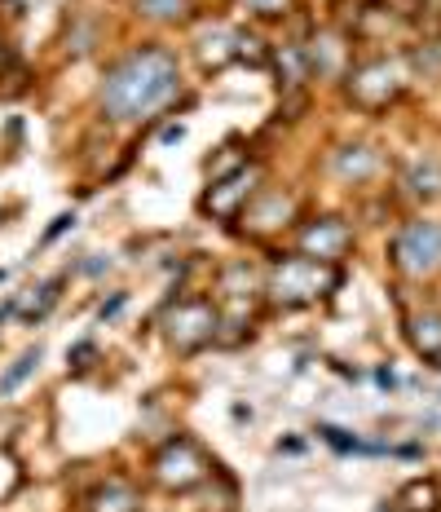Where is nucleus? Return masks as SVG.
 Segmentation results:
<instances>
[{"label":"nucleus","instance_id":"1","mask_svg":"<svg viewBox=\"0 0 441 512\" xmlns=\"http://www.w3.org/2000/svg\"><path fill=\"white\" fill-rule=\"evenodd\" d=\"M181 89V67L168 49L142 45L120 58L102 80V111L111 120H146L164 111Z\"/></svg>","mask_w":441,"mask_h":512},{"label":"nucleus","instance_id":"2","mask_svg":"<svg viewBox=\"0 0 441 512\" xmlns=\"http://www.w3.org/2000/svg\"><path fill=\"white\" fill-rule=\"evenodd\" d=\"M340 265L314 261V256H283L270 270V301L283 309H305L318 305L322 296H331L340 287Z\"/></svg>","mask_w":441,"mask_h":512},{"label":"nucleus","instance_id":"3","mask_svg":"<svg viewBox=\"0 0 441 512\" xmlns=\"http://www.w3.org/2000/svg\"><path fill=\"white\" fill-rule=\"evenodd\" d=\"M217 332H221V314L203 296H186V301H172L164 309V336L177 354H199L203 345L217 340Z\"/></svg>","mask_w":441,"mask_h":512},{"label":"nucleus","instance_id":"4","mask_svg":"<svg viewBox=\"0 0 441 512\" xmlns=\"http://www.w3.org/2000/svg\"><path fill=\"white\" fill-rule=\"evenodd\" d=\"M208 473H212V464H208V455H203V446L195 437H172V442L159 446L155 460H150V477H155L164 490H172V495L203 486Z\"/></svg>","mask_w":441,"mask_h":512},{"label":"nucleus","instance_id":"5","mask_svg":"<svg viewBox=\"0 0 441 512\" xmlns=\"http://www.w3.org/2000/svg\"><path fill=\"white\" fill-rule=\"evenodd\" d=\"M393 265L411 279L441 270V221H406L393 239Z\"/></svg>","mask_w":441,"mask_h":512},{"label":"nucleus","instance_id":"6","mask_svg":"<svg viewBox=\"0 0 441 512\" xmlns=\"http://www.w3.org/2000/svg\"><path fill=\"white\" fill-rule=\"evenodd\" d=\"M406 89V67L397 58H371L349 71V98L362 111H384Z\"/></svg>","mask_w":441,"mask_h":512},{"label":"nucleus","instance_id":"7","mask_svg":"<svg viewBox=\"0 0 441 512\" xmlns=\"http://www.w3.org/2000/svg\"><path fill=\"white\" fill-rule=\"evenodd\" d=\"M256 190H261V168L256 164H239L234 173H225L221 181H212L208 195H203V212L217 221H234L243 217V208L256 199Z\"/></svg>","mask_w":441,"mask_h":512},{"label":"nucleus","instance_id":"8","mask_svg":"<svg viewBox=\"0 0 441 512\" xmlns=\"http://www.w3.org/2000/svg\"><path fill=\"white\" fill-rule=\"evenodd\" d=\"M353 248V230L340 217H314L300 226V252L314 256V261H331L336 265L344 252Z\"/></svg>","mask_w":441,"mask_h":512},{"label":"nucleus","instance_id":"9","mask_svg":"<svg viewBox=\"0 0 441 512\" xmlns=\"http://www.w3.org/2000/svg\"><path fill=\"white\" fill-rule=\"evenodd\" d=\"M84 512H142V495H137L128 482H120V477H111V482H102L89 495Z\"/></svg>","mask_w":441,"mask_h":512},{"label":"nucleus","instance_id":"10","mask_svg":"<svg viewBox=\"0 0 441 512\" xmlns=\"http://www.w3.org/2000/svg\"><path fill=\"white\" fill-rule=\"evenodd\" d=\"M239 36H243V31H230V27H212L208 36L199 40L203 67L221 71V67H230V62H239Z\"/></svg>","mask_w":441,"mask_h":512},{"label":"nucleus","instance_id":"11","mask_svg":"<svg viewBox=\"0 0 441 512\" xmlns=\"http://www.w3.org/2000/svg\"><path fill=\"white\" fill-rule=\"evenodd\" d=\"M406 336H411V345L419 349L424 358H441V314L437 309H424V314L406 318Z\"/></svg>","mask_w":441,"mask_h":512},{"label":"nucleus","instance_id":"12","mask_svg":"<svg viewBox=\"0 0 441 512\" xmlns=\"http://www.w3.org/2000/svg\"><path fill=\"white\" fill-rule=\"evenodd\" d=\"M62 283H67V274H58V279H49L45 287H40V296H31L27 305L18 301V314H23V323H40V318H45L49 309L58 305V296H62Z\"/></svg>","mask_w":441,"mask_h":512},{"label":"nucleus","instance_id":"13","mask_svg":"<svg viewBox=\"0 0 441 512\" xmlns=\"http://www.w3.org/2000/svg\"><path fill=\"white\" fill-rule=\"evenodd\" d=\"M336 168H340L344 177L362 181V177H371V173H375V155L367 151V146H344L340 159H336Z\"/></svg>","mask_w":441,"mask_h":512},{"label":"nucleus","instance_id":"14","mask_svg":"<svg viewBox=\"0 0 441 512\" xmlns=\"http://www.w3.org/2000/svg\"><path fill=\"white\" fill-rule=\"evenodd\" d=\"M137 9L155 23H186L190 18V0H137Z\"/></svg>","mask_w":441,"mask_h":512},{"label":"nucleus","instance_id":"15","mask_svg":"<svg viewBox=\"0 0 441 512\" xmlns=\"http://www.w3.org/2000/svg\"><path fill=\"white\" fill-rule=\"evenodd\" d=\"M36 367H40V345H36V349H27V354H18V358H14V367H9L5 376H0V398H9V393H14L18 384H23Z\"/></svg>","mask_w":441,"mask_h":512},{"label":"nucleus","instance_id":"16","mask_svg":"<svg viewBox=\"0 0 441 512\" xmlns=\"http://www.w3.org/2000/svg\"><path fill=\"white\" fill-rule=\"evenodd\" d=\"M247 5V14H256V18H283V14H292V0H243Z\"/></svg>","mask_w":441,"mask_h":512},{"label":"nucleus","instance_id":"17","mask_svg":"<svg viewBox=\"0 0 441 512\" xmlns=\"http://www.w3.org/2000/svg\"><path fill=\"white\" fill-rule=\"evenodd\" d=\"M411 181H415V195H419V199H433V195H441V186H437L441 173H437V168H419V173H415Z\"/></svg>","mask_w":441,"mask_h":512},{"label":"nucleus","instance_id":"18","mask_svg":"<svg viewBox=\"0 0 441 512\" xmlns=\"http://www.w3.org/2000/svg\"><path fill=\"white\" fill-rule=\"evenodd\" d=\"M124 301H128V292H115L111 301H106V305L98 309V318H102V323H106V318H115V314H120V309H124Z\"/></svg>","mask_w":441,"mask_h":512},{"label":"nucleus","instance_id":"19","mask_svg":"<svg viewBox=\"0 0 441 512\" xmlns=\"http://www.w3.org/2000/svg\"><path fill=\"white\" fill-rule=\"evenodd\" d=\"M89 358H93V345H89V340H80V345L71 349V362H75V371H84V367H89Z\"/></svg>","mask_w":441,"mask_h":512},{"label":"nucleus","instance_id":"20","mask_svg":"<svg viewBox=\"0 0 441 512\" xmlns=\"http://www.w3.org/2000/svg\"><path fill=\"white\" fill-rule=\"evenodd\" d=\"M67 226H75V217H71V212H62V217H53V226L45 230V243H53V239H58V234L67 230Z\"/></svg>","mask_w":441,"mask_h":512},{"label":"nucleus","instance_id":"21","mask_svg":"<svg viewBox=\"0 0 441 512\" xmlns=\"http://www.w3.org/2000/svg\"><path fill=\"white\" fill-rule=\"evenodd\" d=\"M5 62H9V49H5V40H0V71H5Z\"/></svg>","mask_w":441,"mask_h":512},{"label":"nucleus","instance_id":"22","mask_svg":"<svg viewBox=\"0 0 441 512\" xmlns=\"http://www.w3.org/2000/svg\"><path fill=\"white\" fill-rule=\"evenodd\" d=\"M437 367H441V358H437Z\"/></svg>","mask_w":441,"mask_h":512}]
</instances>
